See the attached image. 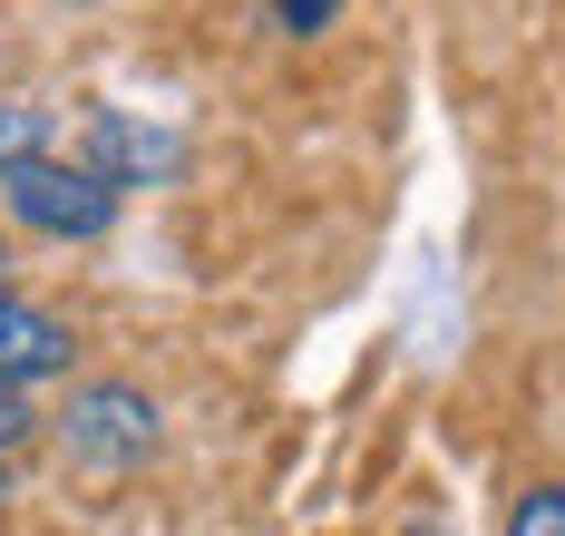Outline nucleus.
<instances>
[{
  "instance_id": "5",
  "label": "nucleus",
  "mask_w": 565,
  "mask_h": 536,
  "mask_svg": "<svg viewBox=\"0 0 565 536\" xmlns=\"http://www.w3.org/2000/svg\"><path fill=\"white\" fill-rule=\"evenodd\" d=\"M508 527L516 536H565V487H526V497L508 507Z\"/></svg>"
},
{
  "instance_id": "2",
  "label": "nucleus",
  "mask_w": 565,
  "mask_h": 536,
  "mask_svg": "<svg viewBox=\"0 0 565 536\" xmlns=\"http://www.w3.org/2000/svg\"><path fill=\"white\" fill-rule=\"evenodd\" d=\"M68 449H78L88 469H137V459L157 449V410H147V390H88V400L68 410Z\"/></svg>"
},
{
  "instance_id": "3",
  "label": "nucleus",
  "mask_w": 565,
  "mask_h": 536,
  "mask_svg": "<svg viewBox=\"0 0 565 536\" xmlns=\"http://www.w3.org/2000/svg\"><path fill=\"white\" fill-rule=\"evenodd\" d=\"M40 371H68V322L0 283V380H40Z\"/></svg>"
},
{
  "instance_id": "1",
  "label": "nucleus",
  "mask_w": 565,
  "mask_h": 536,
  "mask_svg": "<svg viewBox=\"0 0 565 536\" xmlns=\"http://www.w3.org/2000/svg\"><path fill=\"white\" fill-rule=\"evenodd\" d=\"M10 215L20 225H40L58 244H88L117 225V185L98 167H50V157H20L10 167Z\"/></svg>"
},
{
  "instance_id": "4",
  "label": "nucleus",
  "mask_w": 565,
  "mask_h": 536,
  "mask_svg": "<svg viewBox=\"0 0 565 536\" xmlns=\"http://www.w3.org/2000/svg\"><path fill=\"white\" fill-rule=\"evenodd\" d=\"M50 147V127H40V108H20V98H0V176L20 167V157H40Z\"/></svg>"
},
{
  "instance_id": "8",
  "label": "nucleus",
  "mask_w": 565,
  "mask_h": 536,
  "mask_svg": "<svg viewBox=\"0 0 565 536\" xmlns=\"http://www.w3.org/2000/svg\"><path fill=\"white\" fill-rule=\"evenodd\" d=\"M0 274H10V254H0Z\"/></svg>"
},
{
  "instance_id": "7",
  "label": "nucleus",
  "mask_w": 565,
  "mask_h": 536,
  "mask_svg": "<svg viewBox=\"0 0 565 536\" xmlns=\"http://www.w3.org/2000/svg\"><path fill=\"white\" fill-rule=\"evenodd\" d=\"M20 429H30V410H20V390L0 380V449H20Z\"/></svg>"
},
{
  "instance_id": "6",
  "label": "nucleus",
  "mask_w": 565,
  "mask_h": 536,
  "mask_svg": "<svg viewBox=\"0 0 565 536\" xmlns=\"http://www.w3.org/2000/svg\"><path fill=\"white\" fill-rule=\"evenodd\" d=\"M274 20L292 30V40H312V30H332V20H341V0H274Z\"/></svg>"
}]
</instances>
